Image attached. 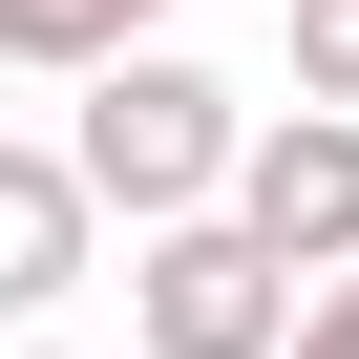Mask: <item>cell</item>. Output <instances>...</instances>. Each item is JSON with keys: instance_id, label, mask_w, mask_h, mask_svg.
Wrapping results in <instances>:
<instances>
[{"instance_id": "7", "label": "cell", "mask_w": 359, "mask_h": 359, "mask_svg": "<svg viewBox=\"0 0 359 359\" xmlns=\"http://www.w3.org/2000/svg\"><path fill=\"white\" fill-rule=\"evenodd\" d=\"M275 359H359V275H317V317H296Z\"/></svg>"}, {"instance_id": "3", "label": "cell", "mask_w": 359, "mask_h": 359, "mask_svg": "<svg viewBox=\"0 0 359 359\" xmlns=\"http://www.w3.org/2000/svg\"><path fill=\"white\" fill-rule=\"evenodd\" d=\"M233 212H254L296 275H359V106H296V127H254Z\"/></svg>"}, {"instance_id": "2", "label": "cell", "mask_w": 359, "mask_h": 359, "mask_svg": "<svg viewBox=\"0 0 359 359\" xmlns=\"http://www.w3.org/2000/svg\"><path fill=\"white\" fill-rule=\"evenodd\" d=\"M127 317H148V359H275L317 296H296V254H275L254 212H169V233L127 254Z\"/></svg>"}, {"instance_id": "5", "label": "cell", "mask_w": 359, "mask_h": 359, "mask_svg": "<svg viewBox=\"0 0 359 359\" xmlns=\"http://www.w3.org/2000/svg\"><path fill=\"white\" fill-rule=\"evenodd\" d=\"M148 22H169V0H0V64H64V85H85V64H127Z\"/></svg>"}, {"instance_id": "6", "label": "cell", "mask_w": 359, "mask_h": 359, "mask_svg": "<svg viewBox=\"0 0 359 359\" xmlns=\"http://www.w3.org/2000/svg\"><path fill=\"white\" fill-rule=\"evenodd\" d=\"M296 106H359V0H296Z\"/></svg>"}, {"instance_id": "1", "label": "cell", "mask_w": 359, "mask_h": 359, "mask_svg": "<svg viewBox=\"0 0 359 359\" xmlns=\"http://www.w3.org/2000/svg\"><path fill=\"white\" fill-rule=\"evenodd\" d=\"M85 191L127 212V233H169V212H233V169H254V127H233V85L212 64H169V43H127V64H85Z\"/></svg>"}, {"instance_id": "4", "label": "cell", "mask_w": 359, "mask_h": 359, "mask_svg": "<svg viewBox=\"0 0 359 359\" xmlns=\"http://www.w3.org/2000/svg\"><path fill=\"white\" fill-rule=\"evenodd\" d=\"M85 233H106V191H85V148H0V317H64Z\"/></svg>"}]
</instances>
